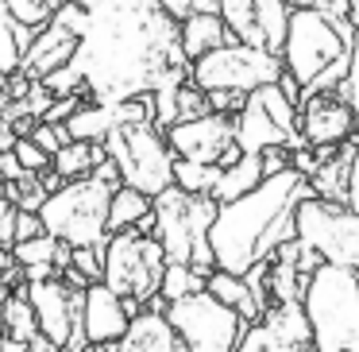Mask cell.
<instances>
[{
    "label": "cell",
    "instance_id": "cell-1",
    "mask_svg": "<svg viewBox=\"0 0 359 352\" xmlns=\"http://www.w3.org/2000/svg\"><path fill=\"white\" fill-rule=\"evenodd\" d=\"M70 66L86 82L89 101L120 105L186 86L194 63L182 55L178 20L158 0H101L86 16Z\"/></svg>",
    "mask_w": 359,
    "mask_h": 352
},
{
    "label": "cell",
    "instance_id": "cell-2",
    "mask_svg": "<svg viewBox=\"0 0 359 352\" xmlns=\"http://www.w3.org/2000/svg\"><path fill=\"white\" fill-rule=\"evenodd\" d=\"M309 194V178L286 167V171L263 178L251 194L220 205L209 228L217 271L248 275L255 263H266L282 244L297 240V205Z\"/></svg>",
    "mask_w": 359,
    "mask_h": 352
},
{
    "label": "cell",
    "instance_id": "cell-3",
    "mask_svg": "<svg viewBox=\"0 0 359 352\" xmlns=\"http://www.w3.org/2000/svg\"><path fill=\"white\" fill-rule=\"evenodd\" d=\"M351 35L355 24L348 16H328L320 8L290 12V32L278 58L282 70L302 86V97L317 89H340L351 63Z\"/></svg>",
    "mask_w": 359,
    "mask_h": 352
},
{
    "label": "cell",
    "instance_id": "cell-4",
    "mask_svg": "<svg viewBox=\"0 0 359 352\" xmlns=\"http://www.w3.org/2000/svg\"><path fill=\"white\" fill-rule=\"evenodd\" d=\"M220 205L209 194H186L170 186L155 197V240L163 244L166 263H189L197 271H217L209 248V228Z\"/></svg>",
    "mask_w": 359,
    "mask_h": 352
},
{
    "label": "cell",
    "instance_id": "cell-5",
    "mask_svg": "<svg viewBox=\"0 0 359 352\" xmlns=\"http://www.w3.org/2000/svg\"><path fill=\"white\" fill-rule=\"evenodd\" d=\"M109 182H101L97 174L89 178H74L62 182L55 194L43 202L39 217L47 236L66 240L70 248H104L109 240V202H112Z\"/></svg>",
    "mask_w": 359,
    "mask_h": 352
},
{
    "label": "cell",
    "instance_id": "cell-6",
    "mask_svg": "<svg viewBox=\"0 0 359 352\" xmlns=\"http://www.w3.org/2000/svg\"><path fill=\"white\" fill-rule=\"evenodd\" d=\"M104 151L116 163L120 182L147 197H158L174 186V151L166 143V132L151 120L143 124H120L109 132Z\"/></svg>",
    "mask_w": 359,
    "mask_h": 352
},
{
    "label": "cell",
    "instance_id": "cell-7",
    "mask_svg": "<svg viewBox=\"0 0 359 352\" xmlns=\"http://www.w3.org/2000/svg\"><path fill=\"white\" fill-rule=\"evenodd\" d=\"M163 271H166V252L151 233L124 228V233H112L104 240V279L101 282H109L124 302L147 306L151 298H158Z\"/></svg>",
    "mask_w": 359,
    "mask_h": 352
},
{
    "label": "cell",
    "instance_id": "cell-8",
    "mask_svg": "<svg viewBox=\"0 0 359 352\" xmlns=\"http://www.w3.org/2000/svg\"><path fill=\"white\" fill-rule=\"evenodd\" d=\"M166 321L178 333L182 352H236L248 333V321L209 290L166 302Z\"/></svg>",
    "mask_w": 359,
    "mask_h": 352
},
{
    "label": "cell",
    "instance_id": "cell-9",
    "mask_svg": "<svg viewBox=\"0 0 359 352\" xmlns=\"http://www.w3.org/2000/svg\"><path fill=\"white\" fill-rule=\"evenodd\" d=\"M282 58L271 55L263 47H248V43H224V47L209 51L205 58H197L189 66V82L205 93H217V89H228V93H255L259 86H274L282 78Z\"/></svg>",
    "mask_w": 359,
    "mask_h": 352
},
{
    "label": "cell",
    "instance_id": "cell-10",
    "mask_svg": "<svg viewBox=\"0 0 359 352\" xmlns=\"http://www.w3.org/2000/svg\"><path fill=\"white\" fill-rule=\"evenodd\" d=\"M297 240L325 263L359 271V213H351L344 202L309 194L297 205Z\"/></svg>",
    "mask_w": 359,
    "mask_h": 352
},
{
    "label": "cell",
    "instance_id": "cell-11",
    "mask_svg": "<svg viewBox=\"0 0 359 352\" xmlns=\"http://www.w3.org/2000/svg\"><path fill=\"white\" fill-rule=\"evenodd\" d=\"M166 143H170L174 159L209 163V167H232L243 155L240 143H236V117H224V112L178 120V124L166 128Z\"/></svg>",
    "mask_w": 359,
    "mask_h": 352
},
{
    "label": "cell",
    "instance_id": "cell-12",
    "mask_svg": "<svg viewBox=\"0 0 359 352\" xmlns=\"http://www.w3.org/2000/svg\"><path fill=\"white\" fill-rule=\"evenodd\" d=\"M297 132L309 148L325 151V148H344L355 140V112L344 101L340 89H317V93L302 97L297 109Z\"/></svg>",
    "mask_w": 359,
    "mask_h": 352
},
{
    "label": "cell",
    "instance_id": "cell-13",
    "mask_svg": "<svg viewBox=\"0 0 359 352\" xmlns=\"http://www.w3.org/2000/svg\"><path fill=\"white\" fill-rule=\"evenodd\" d=\"M236 352H317L313 348V325L302 302H274L263 321L248 325Z\"/></svg>",
    "mask_w": 359,
    "mask_h": 352
},
{
    "label": "cell",
    "instance_id": "cell-14",
    "mask_svg": "<svg viewBox=\"0 0 359 352\" xmlns=\"http://www.w3.org/2000/svg\"><path fill=\"white\" fill-rule=\"evenodd\" d=\"M140 313V306L124 302L109 282L86 287V306H81V329L89 344H116L128 333V321Z\"/></svg>",
    "mask_w": 359,
    "mask_h": 352
},
{
    "label": "cell",
    "instance_id": "cell-15",
    "mask_svg": "<svg viewBox=\"0 0 359 352\" xmlns=\"http://www.w3.org/2000/svg\"><path fill=\"white\" fill-rule=\"evenodd\" d=\"M236 143H240L243 155H263V151H271V148H290V151L305 148L302 136L286 132V128L271 117V109L259 101V93H248L243 109L236 112Z\"/></svg>",
    "mask_w": 359,
    "mask_h": 352
},
{
    "label": "cell",
    "instance_id": "cell-16",
    "mask_svg": "<svg viewBox=\"0 0 359 352\" xmlns=\"http://www.w3.org/2000/svg\"><path fill=\"white\" fill-rule=\"evenodd\" d=\"M74 55H78V35H74L70 27H62L58 20H50V24H43L39 32H35L32 47L24 51L20 70H24L32 82H43L47 74L70 66Z\"/></svg>",
    "mask_w": 359,
    "mask_h": 352
},
{
    "label": "cell",
    "instance_id": "cell-17",
    "mask_svg": "<svg viewBox=\"0 0 359 352\" xmlns=\"http://www.w3.org/2000/svg\"><path fill=\"white\" fill-rule=\"evenodd\" d=\"M116 352H182V341L166 321V310L147 306L128 321V333L116 341Z\"/></svg>",
    "mask_w": 359,
    "mask_h": 352
},
{
    "label": "cell",
    "instance_id": "cell-18",
    "mask_svg": "<svg viewBox=\"0 0 359 352\" xmlns=\"http://www.w3.org/2000/svg\"><path fill=\"white\" fill-rule=\"evenodd\" d=\"M178 35H182V55H186L189 63H197V58H205L209 51L232 43V32H228V24L220 20V12H194V16H186L178 24Z\"/></svg>",
    "mask_w": 359,
    "mask_h": 352
},
{
    "label": "cell",
    "instance_id": "cell-19",
    "mask_svg": "<svg viewBox=\"0 0 359 352\" xmlns=\"http://www.w3.org/2000/svg\"><path fill=\"white\" fill-rule=\"evenodd\" d=\"M263 178H266L263 155H240L232 167H224V171H220V182H217V190H212V202H217V205L236 202V197L251 194V190H255Z\"/></svg>",
    "mask_w": 359,
    "mask_h": 352
},
{
    "label": "cell",
    "instance_id": "cell-20",
    "mask_svg": "<svg viewBox=\"0 0 359 352\" xmlns=\"http://www.w3.org/2000/svg\"><path fill=\"white\" fill-rule=\"evenodd\" d=\"M205 290H209V294H217L224 306H232V310L240 313L248 325L263 321V310H259V302H255V294H251V287H248V279H243V275L209 271V282H205Z\"/></svg>",
    "mask_w": 359,
    "mask_h": 352
},
{
    "label": "cell",
    "instance_id": "cell-21",
    "mask_svg": "<svg viewBox=\"0 0 359 352\" xmlns=\"http://www.w3.org/2000/svg\"><path fill=\"white\" fill-rule=\"evenodd\" d=\"M109 159V151H104V143H89V140H70L62 151H58L55 159H50V167H55V174L62 182H74V178H89V174L97 171V167Z\"/></svg>",
    "mask_w": 359,
    "mask_h": 352
},
{
    "label": "cell",
    "instance_id": "cell-22",
    "mask_svg": "<svg viewBox=\"0 0 359 352\" xmlns=\"http://www.w3.org/2000/svg\"><path fill=\"white\" fill-rule=\"evenodd\" d=\"M0 321H4V337H8V344H16V348L27 352L32 337L39 333V321H35V310H32V302H27L24 287L12 290V294L4 298V306H0Z\"/></svg>",
    "mask_w": 359,
    "mask_h": 352
},
{
    "label": "cell",
    "instance_id": "cell-23",
    "mask_svg": "<svg viewBox=\"0 0 359 352\" xmlns=\"http://www.w3.org/2000/svg\"><path fill=\"white\" fill-rule=\"evenodd\" d=\"M155 209V197L140 194L132 186H116L109 202V233H124V228H140L143 217H151Z\"/></svg>",
    "mask_w": 359,
    "mask_h": 352
},
{
    "label": "cell",
    "instance_id": "cell-24",
    "mask_svg": "<svg viewBox=\"0 0 359 352\" xmlns=\"http://www.w3.org/2000/svg\"><path fill=\"white\" fill-rule=\"evenodd\" d=\"M35 32L39 27L20 24L12 12H0V74H16L20 63H24V51L32 47Z\"/></svg>",
    "mask_w": 359,
    "mask_h": 352
},
{
    "label": "cell",
    "instance_id": "cell-25",
    "mask_svg": "<svg viewBox=\"0 0 359 352\" xmlns=\"http://www.w3.org/2000/svg\"><path fill=\"white\" fill-rule=\"evenodd\" d=\"M220 20L228 24L236 43H248V47H263V32H259V20H255V0H220ZM274 55V51H271Z\"/></svg>",
    "mask_w": 359,
    "mask_h": 352
},
{
    "label": "cell",
    "instance_id": "cell-26",
    "mask_svg": "<svg viewBox=\"0 0 359 352\" xmlns=\"http://www.w3.org/2000/svg\"><path fill=\"white\" fill-rule=\"evenodd\" d=\"M290 4L286 0H255V20H259V32H263V43L266 51L282 55V43H286V32H290Z\"/></svg>",
    "mask_w": 359,
    "mask_h": 352
},
{
    "label": "cell",
    "instance_id": "cell-27",
    "mask_svg": "<svg viewBox=\"0 0 359 352\" xmlns=\"http://www.w3.org/2000/svg\"><path fill=\"white\" fill-rule=\"evenodd\" d=\"M205 282H209V275L197 271V267H189V263H166L158 298H163V302H178V298H189V294H197V290H205Z\"/></svg>",
    "mask_w": 359,
    "mask_h": 352
},
{
    "label": "cell",
    "instance_id": "cell-28",
    "mask_svg": "<svg viewBox=\"0 0 359 352\" xmlns=\"http://www.w3.org/2000/svg\"><path fill=\"white\" fill-rule=\"evenodd\" d=\"M220 171L224 167H209V163H189V159H174V186L186 194H209L217 190Z\"/></svg>",
    "mask_w": 359,
    "mask_h": 352
},
{
    "label": "cell",
    "instance_id": "cell-29",
    "mask_svg": "<svg viewBox=\"0 0 359 352\" xmlns=\"http://www.w3.org/2000/svg\"><path fill=\"white\" fill-rule=\"evenodd\" d=\"M55 252H58V240L47 233L35 236V240L12 244V259H16L24 271H32V267H55Z\"/></svg>",
    "mask_w": 359,
    "mask_h": 352
},
{
    "label": "cell",
    "instance_id": "cell-30",
    "mask_svg": "<svg viewBox=\"0 0 359 352\" xmlns=\"http://www.w3.org/2000/svg\"><path fill=\"white\" fill-rule=\"evenodd\" d=\"M4 194H8V202L16 205V209H27V213H39L43 202L50 197L39 174H24L20 182H4Z\"/></svg>",
    "mask_w": 359,
    "mask_h": 352
},
{
    "label": "cell",
    "instance_id": "cell-31",
    "mask_svg": "<svg viewBox=\"0 0 359 352\" xmlns=\"http://www.w3.org/2000/svg\"><path fill=\"white\" fill-rule=\"evenodd\" d=\"M340 93L355 112V132H359V24H355V35H351V63H348V78L340 82Z\"/></svg>",
    "mask_w": 359,
    "mask_h": 352
},
{
    "label": "cell",
    "instance_id": "cell-32",
    "mask_svg": "<svg viewBox=\"0 0 359 352\" xmlns=\"http://www.w3.org/2000/svg\"><path fill=\"white\" fill-rule=\"evenodd\" d=\"M12 151H16L20 167H24L27 174H43V171H50V155H47V151H43L35 140H32V136H20L16 148H12Z\"/></svg>",
    "mask_w": 359,
    "mask_h": 352
},
{
    "label": "cell",
    "instance_id": "cell-33",
    "mask_svg": "<svg viewBox=\"0 0 359 352\" xmlns=\"http://www.w3.org/2000/svg\"><path fill=\"white\" fill-rule=\"evenodd\" d=\"M205 112H212L209 109V93L197 89L194 82H186V86L178 89V120H197V117H205Z\"/></svg>",
    "mask_w": 359,
    "mask_h": 352
},
{
    "label": "cell",
    "instance_id": "cell-34",
    "mask_svg": "<svg viewBox=\"0 0 359 352\" xmlns=\"http://www.w3.org/2000/svg\"><path fill=\"white\" fill-rule=\"evenodd\" d=\"M163 4V12H170L174 20H186L194 16V12H220V0H158Z\"/></svg>",
    "mask_w": 359,
    "mask_h": 352
},
{
    "label": "cell",
    "instance_id": "cell-35",
    "mask_svg": "<svg viewBox=\"0 0 359 352\" xmlns=\"http://www.w3.org/2000/svg\"><path fill=\"white\" fill-rule=\"evenodd\" d=\"M43 233H47V228H43V217H39V213L16 209V244L35 240V236H43Z\"/></svg>",
    "mask_w": 359,
    "mask_h": 352
},
{
    "label": "cell",
    "instance_id": "cell-36",
    "mask_svg": "<svg viewBox=\"0 0 359 352\" xmlns=\"http://www.w3.org/2000/svg\"><path fill=\"white\" fill-rule=\"evenodd\" d=\"M344 205L351 213H359V148L351 151V163H348V186H344Z\"/></svg>",
    "mask_w": 359,
    "mask_h": 352
},
{
    "label": "cell",
    "instance_id": "cell-37",
    "mask_svg": "<svg viewBox=\"0 0 359 352\" xmlns=\"http://www.w3.org/2000/svg\"><path fill=\"white\" fill-rule=\"evenodd\" d=\"M32 86H35V82L27 78L24 70L8 74V101H27V93H32Z\"/></svg>",
    "mask_w": 359,
    "mask_h": 352
},
{
    "label": "cell",
    "instance_id": "cell-38",
    "mask_svg": "<svg viewBox=\"0 0 359 352\" xmlns=\"http://www.w3.org/2000/svg\"><path fill=\"white\" fill-rule=\"evenodd\" d=\"M0 174H4V182H20L27 174L24 167H20L16 151H0Z\"/></svg>",
    "mask_w": 359,
    "mask_h": 352
},
{
    "label": "cell",
    "instance_id": "cell-39",
    "mask_svg": "<svg viewBox=\"0 0 359 352\" xmlns=\"http://www.w3.org/2000/svg\"><path fill=\"white\" fill-rule=\"evenodd\" d=\"M27 352H58V344H55V341H47L43 333H35V337H32V344H27Z\"/></svg>",
    "mask_w": 359,
    "mask_h": 352
},
{
    "label": "cell",
    "instance_id": "cell-40",
    "mask_svg": "<svg viewBox=\"0 0 359 352\" xmlns=\"http://www.w3.org/2000/svg\"><path fill=\"white\" fill-rule=\"evenodd\" d=\"M16 209V205L8 202V194H4V190H0V225H4V217H8V213Z\"/></svg>",
    "mask_w": 359,
    "mask_h": 352
},
{
    "label": "cell",
    "instance_id": "cell-41",
    "mask_svg": "<svg viewBox=\"0 0 359 352\" xmlns=\"http://www.w3.org/2000/svg\"><path fill=\"white\" fill-rule=\"evenodd\" d=\"M8 105V74H0V109Z\"/></svg>",
    "mask_w": 359,
    "mask_h": 352
},
{
    "label": "cell",
    "instance_id": "cell-42",
    "mask_svg": "<svg viewBox=\"0 0 359 352\" xmlns=\"http://www.w3.org/2000/svg\"><path fill=\"white\" fill-rule=\"evenodd\" d=\"M348 4V16H351V24H359V0H344Z\"/></svg>",
    "mask_w": 359,
    "mask_h": 352
},
{
    "label": "cell",
    "instance_id": "cell-43",
    "mask_svg": "<svg viewBox=\"0 0 359 352\" xmlns=\"http://www.w3.org/2000/svg\"><path fill=\"white\" fill-rule=\"evenodd\" d=\"M70 4H78V8H81V12H93V8H97V4H101V0H70Z\"/></svg>",
    "mask_w": 359,
    "mask_h": 352
},
{
    "label": "cell",
    "instance_id": "cell-44",
    "mask_svg": "<svg viewBox=\"0 0 359 352\" xmlns=\"http://www.w3.org/2000/svg\"><path fill=\"white\" fill-rule=\"evenodd\" d=\"M290 8H317V0H286Z\"/></svg>",
    "mask_w": 359,
    "mask_h": 352
},
{
    "label": "cell",
    "instance_id": "cell-45",
    "mask_svg": "<svg viewBox=\"0 0 359 352\" xmlns=\"http://www.w3.org/2000/svg\"><path fill=\"white\" fill-rule=\"evenodd\" d=\"M4 341H8V337H4V321H0V344H4Z\"/></svg>",
    "mask_w": 359,
    "mask_h": 352
},
{
    "label": "cell",
    "instance_id": "cell-46",
    "mask_svg": "<svg viewBox=\"0 0 359 352\" xmlns=\"http://www.w3.org/2000/svg\"><path fill=\"white\" fill-rule=\"evenodd\" d=\"M0 190H4V174H0Z\"/></svg>",
    "mask_w": 359,
    "mask_h": 352
},
{
    "label": "cell",
    "instance_id": "cell-47",
    "mask_svg": "<svg viewBox=\"0 0 359 352\" xmlns=\"http://www.w3.org/2000/svg\"><path fill=\"white\" fill-rule=\"evenodd\" d=\"M0 128H4V124H0Z\"/></svg>",
    "mask_w": 359,
    "mask_h": 352
}]
</instances>
